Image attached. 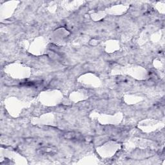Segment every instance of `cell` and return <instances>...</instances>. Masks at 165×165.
<instances>
[{
    "instance_id": "obj_1",
    "label": "cell",
    "mask_w": 165,
    "mask_h": 165,
    "mask_svg": "<svg viewBox=\"0 0 165 165\" xmlns=\"http://www.w3.org/2000/svg\"><path fill=\"white\" fill-rule=\"evenodd\" d=\"M63 137L65 139H68V140L77 139L81 138V135L79 134V133H76L75 132H69L65 133Z\"/></svg>"
}]
</instances>
